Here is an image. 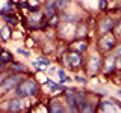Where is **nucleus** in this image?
<instances>
[{"mask_svg":"<svg viewBox=\"0 0 121 113\" xmlns=\"http://www.w3.org/2000/svg\"><path fill=\"white\" fill-rule=\"evenodd\" d=\"M36 92H38V85L33 80H24L15 89V93L18 97H30V95H35Z\"/></svg>","mask_w":121,"mask_h":113,"instance_id":"1","label":"nucleus"},{"mask_svg":"<svg viewBox=\"0 0 121 113\" xmlns=\"http://www.w3.org/2000/svg\"><path fill=\"white\" fill-rule=\"evenodd\" d=\"M20 80H21V77H20V75H17V74H14V75H11V77H8L6 80H3V83L0 85V93H5L6 90L15 88V86L20 83Z\"/></svg>","mask_w":121,"mask_h":113,"instance_id":"2","label":"nucleus"},{"mask_svg":"<svg viewBox=\"0 0 121 113\" xmlns=\"http://www.w3.org/2000/svg\"><path fill=\"white\" fill-rule=\"evenodd\" d=\"M65 59H67V62L70 63V65L73 66V68L79 66V65H80V63H82V59H80V56H79L77 53H68Z\"/></svg>","mask_w":121,"mask_h":113,"instance_id":"3","label":"nucleus"},{"mask_svg":"<svg viewBox=\"0 0 121 113\" xmlns=\"http://www.w3.org/2000/svg\"><path fill=\"white\" fill-rule=\"evenodd\" d=\"M23 107H24V104H23L20 100H12V101L8 103V109L12 110V112H18V110H21Z\"/></svg>","mask_w":121,"mask_h":113,"instance_id":"4","label":"nucleus"},{"mask_svg":"<svg viewBox=\"0 0 121 113\" xmlns=\"http://www.w3.org/2000/svg\"><path fill=\"white\" fill-rule=\"evenodd\" d=\"M112 27H113V21L111 20V18H106V20L103 21V24H101V33L106 35V33H108Z\"/></svg>","mask_w":121,"mask_h":113,"instance_id":"5","label":"nucleus"},{"mask_svg":"<svg viewBox=\"0 0 121 113\" xmlns=\"http://www.w3.org/2000/svg\"><path fill=\"white\" fill-rule=\"evenodd\" d=\"M33 65H35V68H38V69H44V68L48 65V60L44 59V57H39L35 63H33Z\"/></svg>","mask_w":121,"mask_h":113,"instance_id":"6","label":"nucleus"},{"mask_svg":"<svg viewBox=\"0 0 121 113\" xmlns=\"http://www.w3.org/2000/svg\"><path fill=\"white\" fill-rule=\"evenodd\" d=\"M50 112H55V113L64 112V107L60 105L59 101H52V104H50Z\"/></svg>","mask_w":121,"mask_h":113,"instance_id":"7","label":"nucleus"},{"mask_svg":"<svg viewBox=\"0 0 121 113\" xmlns=\"http://www.w3.org/2000/svg\"><path fill=\"white\" fill-rule=\"evenodd\" d=\"M3 20H5L8 24H15V23H17V17H15V15H11V14H3Z\"/></svg>","mask_w":121,"mask_h":113,"instance_id":"8","label":"nucleus"},{"mask_svg":"<svg viewBox=\"0 0 121 113\" xmlns=\"http://www.w3.org/2000/svg\"><path fill=\"white\" fill-rule=\"evenodd\" d=\"M113 47V36H106V44H103V48L108 50V48H112Z\"/></svg>","mask_w":121,"mask_h":113,"instance_id":"9","label":"nucleus"},{"mask_svg":"<svg viewBox=\"0 0 121 113\" xmlns=\"http://www.w3.org/2000/svg\"><path fill=\"white\" fill-rule=\"evenodd\" d=\"M0 60H3L5 63H6V62H11V60H12V56H11L8 51H3V53H2V57H0Z\"/></svg>","mask_w":121,"mask_h":113,"instance_id":"10","label":"nucleus"},{"mask_svg":"<svg viewBox=\"0 0 121 113\" xmlns=\"http://www.w3.org/2000/svg\"><path fill=\"white\" fill-rule=\"evenodd\" d=\"M12 69L14 71H18V73H24L26 68L23 66V65H18V63H12Z\"/></svg>","mask_w":121,"mask_h":113,"instance_id":"11","label":"nucleus"},{"mask_svg":"<svg viewBox=\"0 0 121 113\" xmlns=\"http://www.w3.org/2000/svg\"><path fill=\"white\" fill-rule=\"evenodd\" d=\"M2 38H3V39H9V29H8V27L2 29Z\"/></svg>","mask_w":121,"mask_h":113,"instance_id":"12","label":"nucleus"},{"mask_svg":"<svg viewBox=\"0 0 121 113\" xmlns=\"http://www.w3.org/2000/svg\"><path fill=\"white\" fill-rule=\"evenodd\" d=\"M45 12H47V15H48V17H53V5L47 6V9H45Z\"/></svg>","mask_w":121,"mask_h":113,"instance_id":"13","label":"nucleus"},{"mask_svg":"<svg viewBox=\"0 0 121 113\" xmlns=\"http://www.w3.org/2000/svg\"><path fill=\"white\" fill-rule=\"evenodd\" d=\"M76 47H77L79 50H85V48H86V42H82V41H80V42H77Z\"/></svg>","mask_w":121,"mask_h":113,"instance_id":"14","label":"nucleus"},{"mask_svg":"<svg viewBox=\"0 0 121 113\" xmlns=\"http://www.w3.org/2000/svg\"><path fill=\"white\" fill-rule=\"evenodd\" d=\"M59 77H60V81H67V77H65V73L64 71H59Z\"/></svg>","mask_w":121,"mask_h":113,"instance_id":"15","label":"nucleus"},{"mask_svg":"<svg viewBox=\"0 0 121 113\" xmlns=\"http://www.w3.org/2000/svg\"><path fill=\"white\" fill-rule=\"evenodd\" d=\"M65 3H67V0H58V3H56V6L60 9V6H65Z\"/></svg>","mask_w":121,"mask_h":113,"instance_id":"16","label":"nucleus"},{"mask_svg":"<svg viewBox=\"0 0 121 113\" xmlns=\"http://www.w3.org/2000/svg\"><path fill=\"white\" fill-rule=\"evenodd\" d=\"M18 53H20V54H24V56H29V51H27V50H23V48H20V50H18Z\"/></svg>","mask_w":121,"mask_h":113,"instance_id":"17","label":"nucleus"},{"mask_svg":"<svg viewBox=\"0 0 121 113\" xmlns=\"http://www.w3.org/2000/svg\"><path fill=\"white\" fill-rule=\"evenodd\" d=\"M5 8H6V11H8V12H11V11L14 9V8H12V5H11V3H8V5H6Z\"/></svg>","mask_w":121,"mask_h":113,"instance_id":"18","label":"nucleus"},{"mask_svg":"<svg viewBox=\"0 0 121 113\" xmlns=\"http://www.w3.org/2000/svg\"><path fill=\"white\" fill-rule=\"evenodd\" d=\"M115 32L117 33H121V23H118V26L115 27Z\"/></svg>","mask_w":121,"mask_h":113,"instance_id":"19","label":"nucleus"},{"mask_svg":"<svg viewBox=\"0 0 121 113\" xmlns=\"http://www.w3.org/2000/svg\"><path fill=\"white\" fill-rule=\"evenodd\" d=\"M100 6H101V9L106 8V2H104V0H100Z\"/></svg>","mask_w":121,"mask_h":113,"instance_id":"20","label":"nucleus"},{"mask_svg":"<svg viewBox=\"0 0 121 113\" xmlns=\"http://www.w3.org/2000/svg\"><path fill=\"white\" fill-rule=\"evenodd\" d=\"M3 66H5V62H3V60H0V69H3Z\"/></svg>","mask_w":121,"mask_h":113,"instance_id":"21","label":"nucleus"},{"mask_svg":"<svg viewBox=\"0 0 121 113\" xmlns=\"http://www.w3.org/2000/svg\"><path fill=\"white\" fill-rule=\"evenodd\" d=\"M14 2H17V0H14Z\"/></svg>","mask_w":121,"mask_h":113,"instance_id":"22","label":"nucleus"}]
</instances>
